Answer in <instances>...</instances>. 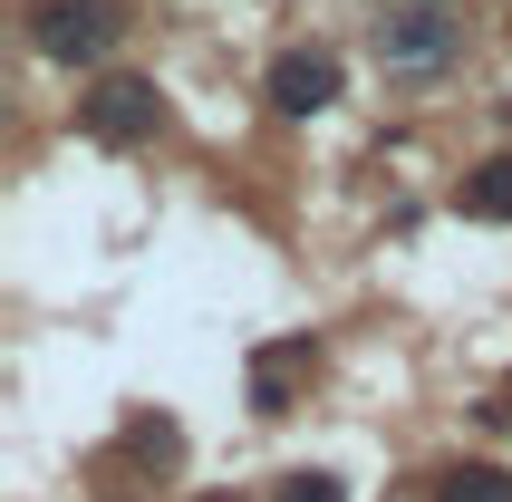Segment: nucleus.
Listing matches in <instances>:
<instances>
[{
	"instance_id": "0eeeda50",
	"label": "nucleus",
	"mask_w": 512,
	"mask_h": 502,
	"mask_svg": "<svg viewBox=\"0 0 512 502\" xmlns=\"http://www.w3.org/2000/svg\"><path fill=\"white\" fill-rule=\"evenodd\" d=\"M435 502H512V464H445Z\"/></svg>"
},
{
	"instance_id": "f8f14e48",
	"label": "nucleus",
	"mask_w": 512,
	"mask_h": 502,
	"mask_svg": "<svg viewBox=\"0 0 512 502\" xmlns=\"http://www.w3.org/2000/svg\"><path fill=\"white\" fill-rule=\"evenodd\" d=\"M455 10H464V0H455Z\"/></svg>"
},
{
	"instance_id": "6e6552de",
	"label": "nucleus",
	"mask_w": 512,
	"mask_h": 502,
	"mask_svg": "<svg viewBox=\"0 0 512 502\" xmlns=\"http://www.w3.org/2000/svg\"><path fill=\"white\" fill-rule=\"evenodd\" d=\"M126 454H136V464H184V435H174V416H136V425H126Z\"/></svg>"
},
{
	"instance_id": "423d86ee",
	"label": "nucleus",
	"mask_w": 512,
	"mask_h": 502,
	"mask_svg": "<svg viewBox=\"0 0 512 502\" xmlns=\"http://www.w3.org/2000/svg\"><path fill=\"white\" fill-rule=\"evenodd\" d=\"M455 203L474 213V223H512V145H503V155H484V165H464Z\"/></svg>"
},
{
	"instance_id": "9b49d317",
	"label": "nucleus",
	"mask_w": 512,
	"mask_h": 502,
	"mask_svg": "<svg viewBox=\"0 0 512 502\" xmlns=\"http://www.w3.org/2000/svg\"><path fill=\"white\" fill-rule=\"evenodd\" d=\"M194 502H242V493H194Z\"/></svg>"
},
{
	"instance_id": "f03ea898",
	"label": "nucleus",
	"mask_w": 512,
	"mask_h": 502,
	"mask_svg": "<svg viewBox=\"0 0 512 502\" xmlns=\"http://www.w3.org/2000/svg\"><path fill=\"white\" fill-rule=\"evenodd\" d=\"M126 0H29V49L58 68H107L126 49Z\"/></svg>"
},
{
	"instance_id": "20e7f679",
	"label": "nucleus",
	"mask_w": 512,
	"mask_h": 502,
	"mask_svg": "<svg viewBox=\"0 0 512 502\" xmlns=\"http://www.w3.org/2000/svg\"><path fill=\"white\" fill-rule=\"evenodd\" d=\"M339 87H348V68H339V49H319V39H290L271 68H261V97H271V116H329L339 107Z\"/></svg>"
},
{
	"instance_id": "1a4fd4ad",
	"label": "nucleus",
	"mask_w": 512,
	"mask_h": 502,
	"mask_svg": "<svg viewBox=\"0 0 512 502\" xmlns=\"http://www.w3.org/2000/svg\"><path fill=\"white\" fill-rule=\"evenodd\" d=\"M271 502H348V493H339V474H281Z\"/></svg>"
},
{
	"instance_id": "9d476101",
	"label": "nucleus",
	"mask_w": 512,
	"mask_h": 502,
	"mask_svg": "<svg viewBox=\"0 0 512 502\" xmlns=\"http://www.w3.org/2000/svg\"><path fill=\"white\" fill-rule=\"evenodd\" d=\"M484 416H493V425H512V387H503V396H493V406H484Z\"/></svg>"
},
{
	"instance_id": "7ed1b4c3",
	"label": "nucleus",
	"mask_w": 512,
	"mask_h": 502,
	"mask_svg": "<svg viewBox=\"0 0 512 502\" xmlns=\"http://www.w3.org/2000/svg\"><path fill=\"white\" fill-rule=\"evenodd\" d=\"M78 136L116 145V155L155 145V136H165V87L136 78V68H97V78H87V97H78Z\"/></svg>"
},
{
	"instance_id": "39448f33",
	"label": "nucleus",
	"mask_w": 512,
	"mask_h": 502,
	"mask_svg": "<svg viewBox=\"0 0 512 502\" xmlns=\"http://www.w3.org/2000/svg\"><path fill=\"white\" fill-rule=\"evenodd\" d=\"M319 367V338H271L252 358V416H290V387Z\"/></svg>"
},
{
	"instance_id": "f257e3e1",
	"label": "nucleus",
	"mask_w": 512,
	"mask_h": 502,
	"mask_svg": "<svg viewBox=\"0 0 512 502\" xmlns=\"http://www.w3.org/2000/svg\"><path fill=\"white\" fill-rule=\"evenodd\" d=\"M368 58L387 78H445L464 58V10L455 0H387L368 20Z\"/></svg>"
}]
</instances>
